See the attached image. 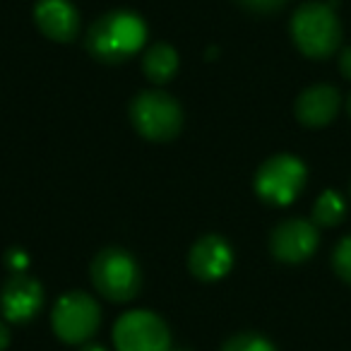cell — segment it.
Here are the masks:
<instances>
[{
    "label": "cell",
    "mask_w": 351,
    "mask_h": 351,
    "mask_svg": "<svg viewBox=\"0 0 351 351\" xmlns=\"http://www.w3.org/2000/svg\"><path fill=\"white\" fill-rule=\"evenodd\" d=\"M272 255L282 263H303L317 248V231L306 219H287L272 231Z\"/></svg>",
    "instance_id": "cell-8"
},
{
    "label": "cell",
    "mask_w": 351,
    "mask_h": 351,
    "mask_svg": "<svg viewBox=\"0 0 351 351\" xmlns=\"http://www.w3.org/2000/svg\"><path fill=\"white\" fill-rule=\"evenodd\" d=\"M234 255H231V245L226 243L221 236H202L191 250V269L195 277L205 279V282H215V279L224 277L231 269Z\"/></svg>",
    "instance_id": "cell-10"
},
{
    "label": "cell",
    "mask_w": 351,
    "mask_h": 351,
    "mask_svg": "<svg viewBox=\"0 0 351 351\" xmlns=\"http://www.w3.org/2000/svg\"><path fill=\"white\" fill-rule=\"evenodd\" d=\"M92 282L111 301H130L140 291L142 274L135 258L121 248H108L94 258L92 263Z\"/></svg>",
    "instance_id": "cell-3"
},
{
    "label": "cell",
    "mask_w": 351,
    "mask_h": 351,
    "mask_svg": "<svg viewBox=\"0 0 351 351\" xmlns=\"http://www.w3.org/2000/svg\"><path fill=\"white\" fill-rule=\"evenodd\" d=\"M118 351H169L171 335L159 315L149 311H130L113 327Z\"/></svg>",
    "instance_id": "cell-6"
},
{
    "label": "cell",
    "mask_w": 351,
    "mask_h": 351,
    "mask_svg": "<svg viewBox=\"0 0 351 351\" xmlns=\"http://www.w3.org/2000/svg\"><path fill=\"white\" fill-rule=\"evenodd\" d=\"M291 36L308 58H327L339 46V20L325 3H303L291 17Z\"/></svg>",
    "instance_id": "cell-2"
},
{
    "label": "cell",
    "mask_w": 351,
    "mask_h": 351,
    "mask_svg": "<svg viewBox=\"0 0 351 351\" xmlns=\"http://www.w3.org/2000/svg\"><path fill=\"white\" fill-rule=\"evenodd\" d=\"M39 29L53 41H70L77 34V10L70 0H39L34 8Z\"/></svg>",
    "instance_id": "cell-11"
},
{
    "label": "cell",
    "mask_w": 351,
    "mask_h": 351,
    "mask_svg": "<svg viewBox=\"0 0 351 351\" xmlns=\"http://www.w3.org/2000/svg\"><path fill=\"white\" fill-rule=\"evenodd\" d=\"M8 260H10V265L15 267V272H22V269L27 267V258H25V253H22V250H12Z\"/></svg>",
    "instance_id": "cell-19"
},
{
    "label": "cell",
    "mask_w": 351,
    "mask_h": 351,
    "mask_svg": "<svg viewBox=\"0 0 351 351\" xmlns=\"http://www.w3.org/2000/svg\"><path fill=\"white\" fill-rule=\"evenodd\" d=\"M339 111V92L330 84L308 87L296 99V118L308 128H322Z\"/></svg>",
    "instance_id": "cell-12"
},
{
    "label": "cell",
    "mask_w": 351,
    "mask_h": 351,
    "mask_svg": "<svg viewBox=\"0 0 351 351\" xmlns=\"http://www.w3.org/2000/svg\"><path fill=\"white\" fill-rule=\"evenodd\" d=\"M80 351H106V349H104L101 344H87V346H82Z\"/></svg>",
    "instance_id": "cell-21"
},
{
    "label": "cell",
    "mask_w": 351,
    "mask_h": 351,
    "mask_svg": "<svg viewBox=\"0 0 351 351\" xmlns=\"http://www.w3.org/2000/svg\"><path fill=\"white\" fill-rule=\"evenodd\" d=\"M132 123L147 140L164 142L178 135L183 123L181 106L164 92H142L132 101Z\"/></svg>",
    "instance_id": "cell-5"
},
{
    "label": "cell",
    "mask_w": 351,
    "mask_h": 351,
    "mask_svg": "<svg viewBox=\"0 0 351 351\" xmlns=\"http://www.w3.org/2000/svg\"><path fill=\"white\" fill-rule=\"evenodd\" d=\"M243 5H248L250 10H258V12H269V10H277L282 8L287 0H241Z\"/></svg>",
    "instance_id": "cell-17"
},
{
    "label": "cell",
    "mask_w": 351,
    "mask_h": 351,
    "mask_svg": "<svg viewBox=\"0 0 351 351\" xmlns=\"http://www.w3.org/2000/svg\"><path fill=\"white\" fill-rule=\"evenodd\" d=\"M306 186V166L293 154H277L267 159L255 176V191L269 205H289Z\"/></svg>",
    "instance_id": "cell-4"
},
{
    "label": "cell",
    "mask_w": 351,
    "mask_h": 351,
    "mask_svg": "<svg viewBox=\"0 0 351 351\" xmlns=\"http://www.w3.org/2000/svg\"><path fill=\"white\" fill-rule=\"evenodd\" d=\"M8 344H10V332H8V327L0 322V351L5 349Z\"/></svg>",
    "instance_id": "cell-20"
},
{
    "label": "cell",
    "mask_w": 351,
    "mask_h": 351,
    "mask_svg": "<svg viewBox=\"0 0 351 351\" xmlns=\"http://www.w3.org/2000/svg\"><path fill=\"white\" fill-rule=\"evenodd\" d=\"M44 303V291L36 279L27 277L25 272H15L0 291V308L3 315L12 322H27L39 313Z\"/></svg>",
    "instance_id": "cell-9"
},
{
    "label": "cell",
    "mask_w": 351,
    "mask_h": 351,
    "mask_svg": "<svg viewBox=\"0 0 351 351\" xmlns=\"http://www.w3.org/2000/svg\"><path fill=\"white\" fill-rule=\"evenodd\" d=\"M101 311L97 301L84 291H70L53 308V330L68 344H80L97 332Z\"/></svg>",
    "instance_id": "cell-7"
},
{
    "label": "cell",
    "mask_w": 351,
    "mask_h": 351,
    "mask_svg": "<svg viewBox=\"0 0 351 351\" xmlns=\"http://www.w3.org/2000/svg\"><path fill=\"white\" fill-rule=\"evenodd\" d=\"M142 68H145V75L152 82H169L178 70V53L169 44H154L147 51Z\"/></svg>",
    "instance_id": "cell-13"
},
{
    "label": "cell",
    "mask_w": 351,
    "mask_h": 351,
    "mask_svg": "<svg viewBox=\"0 0 351 351\" xmlns=\"http://www.w3.org/2000/svg\"><path fill=\"white\" fill-rule=\"evenodd\" d=\"M221 351H274L272 341H267L260 335H236L234 339H229Z\"/></svg>",
    "instance_id": "cell-15"
},
{
    "label": "cell",
    "mask_w": 351,
    "mask_h": 351,
    "mask_svg": "<svg viewBox=\"0 0 351 351\" xmlns=\"http://www.w3.org/2000/svg\"><path fill=\"white\" fill-rule=\"evenodd\" d=\"M346 215V205L341 200L339 193L335 191H325L313 205V221L317 226H335L344 219Z\"/></svg>",
    "instance_id": "cell-14"
},
{
    "label": "cell",
    "mask_w": 351,
    "mask_h": 351,
    "mask_svg": "<svg viewBox=\"0 0 351 351\" xmlns=\"http://www.w3.org/2000/svg\"><path fill=\"white\" fill-rule=\"evenodd\" d=\"M349 116H351V97H349Z\"/></svg>",
    "instance_id": "cell-22"
},
{
    "label": "cell",
    "mask_w": 351,
    "mask_h": 351,
    "mask_svg": "<svg viewBox=\"0 0 351 351\" xmlns=\"http://www.w3.org/2000/svg\"><path fill=\"white\" fill-rule=\"evenodd\" d=\"M339 70H341V75H344L346 80H351V46H349V49L341 51V56H339Z\"/></svg>",
    "instance_id": "cell-18"
},
{
    "label": "cell",
    "mask_w": 351,
    "mask_h": 351,
    "mask_svg": "<svg viewBox=\"0 0 351 351\" xmlns=\"http://www.w3.org/2000/svg\"><path fill=\"white\" fill-rule=\"evenodd\" d=\"M332 265H335V272L339 274L344 282L351 284V234L344 236V239L339 241V245L335 248Z\"/></svg>",
    "instance_id": "cell-16"
},
{
    "label": "cell",
    "mask_w": 351,
    "mask_h": 351,
    "mask_svg": "<svg viewBox=\"0 0 351 351\" xmlns=\"http://www.w3.org/2000/svg\"><path fill=\"white\" fill-rule=\"evenodd\" d=\"M147 39L145 22L128 10H116L104 15L87 34V46L99 60L118 63L130 58L142 49Z\"/></svg>",
    "instance_id": "cell-1"
}]
</instances>
